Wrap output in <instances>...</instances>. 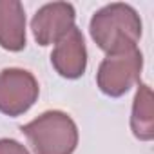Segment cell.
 <instances>
[{
  "label": "cell",
  "mask_w": 154,
  "mask_h": 154,
  "mask_svg": "<svg viewBox=\"0 0 154 154\" xmlns=\"http://www.w3.org/2000/svg\"><path fill=\"white\" fill-rule=\"evenodd\" d=\"M89 33L103 53L116 54L138 47L136 44L141 38V18L132 6L114 2L93 15Z\"/></svg>",
  "instance_id": "cell-1"
},
{
  "label": "cell",
  "mask_w": 154,
  "mask_h": 154,
  "mask_svg": "<svg viewBox=\"0 0 154 154\" xmlns=\"http://www.w3.org/2000/svg\"><path fill=\"white\" fill-rule=\"evenodd\" d=\"M20 131L35 154H72L78 145V127L63 111H45Z\"/></svg>",
  "instance_id": "cell-2"
},
{
  "label": "cell",
  "mask_w": 154,
  "mask_h": 154,
  "mask_svg": "<svg viewBox=\"0 0 154 154\" xmlns=\"http://www.w3.org/2000/svg\"><path fill=\"white\" fill-rule=\"evenodd\" d=\"M143 69V54L138 47L107 54L96 72V84L105 96L120 98L136 82H140V74Z\"/></svg>",
  "instance_id": "cell-3"
},
{
  "label": "cell",
  "mask_w": 154,
  "mask_h": 154,
  "mask_svg": "<svg viewBox=\"0 0 154 154\" xmlns=\"http://www.w3.org/2000/svg\"><path fill=\"white\" fill-rule=\"evenodd\" d=\"M40 87L35 74L20 69L8 67L0 71V112L17 118L27 112L38 100Z\"/></svg>",
  "instance_id": "cell-4"
},
{
  "label": "cell",
  "mask_w": 154,
  "mask_h": 154,
  "mask_svg": "<svg viewBox=\"0 0 154 154\" xmlns=\"http://www.w3.org/2000/svg\"><path fill=\"white\" fill-rule=\"evenodd\" d=\"M74 20H76V13L72 4L69 2L45 4L35 13L31 20L33 36L44 47L56 44L62 36H65L74 27Z\"/></svg>",
  "instance_id": "cell-5"
},
{
  "label": "cell",
  "mask_w": 154,
  "mask_h": 154,
  "mask_svg": "<svg viewBox=\"0 0 154 154\" xmlns=\"http://www.w3.org/2000/svg\"><path fill=\"white\" fill-rule=\"evenodd\" d=\"M51 63L62 78L76 80L84 76L87 69V47L82 31L76 26L54 44Z\"/></svg>",
  "instance_id": "cell-6"
},
{
  "label": "cell",
  "mask_w": 154,
  "mask_h": 154,
  "mask_svg": "<svg viewBox=\"0 0 154 154\" xmlns=\"http://www.w3.org/2000/svg\"><path fill=\"white\" fill-rule=\"evenodd\" d=\"M0 47L11 53L26 47V11L18 0H0Z\"/></svg>",
  "instance_id": "cell-7"
},
{
  "label": "cell",
  "mask_w": 154,
  "mask_h": 154,
  "mask_svg": "<svg viewBox=\"0 0 154 154\" xmlns=\"http://www.w3.org/2000/svg\"><path fill=\"white\" fill-rule=\"evenodd\" d=\"M132 134L141 141H150L154 138V96L147 84H140L131 114Z\"/></svg>",
  "instance_id": "cell-8"
},
{
  "label": "cell",
  "mask_w": 154,
  "mask_h": 154,
  "mask_svg": "<svg viewBox=\"0 0 154 154\" xmlns=\"http://www.w3.org/2000/svg\"><path fill=\"white\" fill-rule=\"evenodd\" d=\"M0 154H29V150L13 138H2L0 140Z\"/></svg>",
  "instance_id": "cell-9"
}]
</instances>
